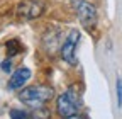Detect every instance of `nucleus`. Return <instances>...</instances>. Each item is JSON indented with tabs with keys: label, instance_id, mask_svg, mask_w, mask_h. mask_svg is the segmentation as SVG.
<instances>
[{
	"label": "nucleus",
	"instance_id": "obj_1",
	"mask_svg": "<svg viewBox=\"0 0 122 119\" xmlns=\"http://www.w3.org/2000/svg\"><path fill=\"white\" fill-rule=\"evenodd\" d=\"M53 88L51 87H46V85H34V87H27L20 92L19 99L29 107H34L39 109L42 107L46 102H48L53 97Z\"/></svg>",
	"mask_w": 122,
	"mask_h": 119
},
{
	"label": "nucleus",
	"instance_id": "obj_2",
	"mask_svg": "<svg viewBox=\"0 0 122 119\" xmlns=\"http://www.w3.org/2000/svg\"><path fill=\"white\" fill-rule=\"evenodd\" d=\"M56 106H58L59 116L65 119V117L78 114V109L81 107V100H80V95L76 94L73 88H70L68 92H65L63 95H59Z\"/></svg>",
	"mask_w": 122,
	"mask_h": 119
},
{
	"label": "nucleus",
	"instance_id": "obj_3",
	"mask_svg": "<svg viewBox=\"0 0 122 119\" xmlns=\"http://www.w3.org/2000/svg\"><path fill=\"white\" fill-rule=\"evenodd\" d=\"M75 9H76V14H78V17H80V22L86 29L95 26V22H97V9L92 5L90 2L78 0V2L75 4Z\"/></svg>",
	"mask_w": 122,
	"mask_h": 119
},
{
	"label": "nucleus",
	"instance_id": "obj_4",
	"mask_svg": "<svg viewBox=\"0 0 122 119\" xmlns=\"http://www.w3.org/2000/svg\"><path fill=\"white\" fill-rule=\"evenodd\" d=\"M44 12V4L39 0H25L17 5V16L20 19H37L39 16H42Z\"/></svg>",
	"mask_w": 122,
	"mask_h": 119
},
{
	"label": "nucleus",
	"instance_id": "obj_5",
	"mask_svg": "<svg viewBox=\"0 0 122 119\" xmlns=\"http://www.w3.org/2000/svg\"><path fill=\"white\" fill-rule=\"evenodd\" d=\"M80 39V32L78 31H70V34L66 36L63 46H61V56H63L65 61H68L70 65H75L76 60H75V48H76V43Z\"/></svg>",
	"mask_w": 122,
	"mask_h": 119
},
{
	"label": "nucleus",
	"instance_id": "obj_6",
	"mask_svg": "<svg viewBox=\"0 0 122 119\" xmlns=\"http://www.w3.org/2000/svg\"><path fill=\"white\" fill-rule=\"evenodd\" d=\"M29 78H30V70L29 68H19L17 71H14L12 77L9 78V88H10V90L20 88Z\"/></svg>",
	"mask_w": 122,
	"mask_h": 119
},
{
	"label": "nucleus",
	"instance_id": "obj_7",
	"mask_svg": "<svg viewBox=\"0 0 122 119\" xmlns=\"http://www.w3.org/2000/svg\"><path fill=\"white\" fill-rule=\"evenodd\" d=\"M7 53H9V56H14L15 53H19V41H15V39L9 41L7 43Z\"/></svg>",
	"mask_w": 122,
	"mask_h": 119
},
{
	"label": "nucleus",
	"instance_id": "obj_8",
	"mask_svg": "<svg viewBox=\"0 0 122 119\" xmlns=\"http://www.w3.org/2000/svg\"><path fill=\"white\" fill-rule=\"evenodd\" d=\"M10 117H12V119H32L27 112L19 111V109H12V111H10Z\"/></svg>",
	"mask_w": 122,
	"mask_h": 119
},
{
	"label": "nucleus",
	"instance_id": "obj_9",
	"mask_svg": "<svg viewBox=\"0 0 122 119\" xmlns=\"http://www.w3.org/2000/svg\"><path fill=\"white\" fill-rule=\"evenodd\" d=\"M115 90H117V106L122 107V78L117 77V82H115Z\"/></svg>",
	"mask_w": 122,
	"mask_h": 119
},
{
	"label": "nucleus",
	"instance_id": "obj_10",
	"mask_svg": "<svg viewBox=\"0 0 122 119\" xmlns=\"http://www.w3.org/2000/svg\"><path fill=\"white\" fill-rule=\"evenodd\" d=\"M32 119H49V111H46V109H36L34 111V116Z\"/></svg>",
	"mask_w": 122,
	"mask_h": 119
},
{
	"label": "nucleus",
	"instance_id": "obj_11",
	"mask_svg": "<svg viewBox=\"0 0 122 119\" xmlns=\"http://www.w3.org/2000/svg\"><path fill=\"white\" fill-rule=\"evenodd\" d=\"M0 68H2V70H4L5 73H9V71L12 70V63L9 61V60H4V61L0 63Z\"/></svg>",
	"mask_w": 122,
	"mask_h": 119
},
{
	"label": "nucleus",
	"instance_id": "obj_12",
	"mask_svg": "<svg viewBox=\"0 0 122 119\" xmlns=\"http://www.w3.org/2000/svg\"><path fill=\"white\" fill-rule=\"evenodd\" d=\"M65 119H86V117L81 116V114H75V116H70V117H65Z\"/></svg>",
	"mask_w": 122,
	"mask_h": 119
}]
</instances>
